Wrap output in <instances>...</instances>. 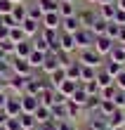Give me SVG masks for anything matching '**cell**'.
<instances>
[{
    "mask_svg": "<svg viewBox=\"0 0 125 130\" xmlns=\"http://www.w3.org/2000/svg\"><path fill=\"white\" fill-rule=\"evenodd\" d=\"M33 47H35V50H40V52H45V55H47V52H50V43L45 40L43 36H35V38H33Z\"/></svg>",
    "mask_w": 125,
    "mask_h": 130,
    "instance_id": "e575fe53",
    "label": "cell"
},
{
    "mask_svg": "<svg viewBox=\"0 0 125 130\" xmlns=\"http://www.w3.org/2000/svg\"><path fill=\"white\" fill-rule=\"evenodd\" d=\"M120 47H123V50H125V43H120Z\"/></svg>",
    "mask_w": 125,
    "mask_h": 130,
    "instance_id": "6f0895ef",
    "label": "cell"
},
{
    "mask_svg": "<svg viewBox=\"0 0 125 130\" xmlns=\"http://www.w3.org/2000/svg\"><path fill=\"white\" fill-rule=\"evenodd\" d=\"M106 59H111V62H118V64H125V50L120 47V43H116L113 45V50L109 52V57Z\"/></svg>",
    "mask_w": 125,
    "mask_h": 130,
    "instance_id": "484cf974",
    "label": "cell"
},
{
    "mask_svg": "<svg viewBox=\"0 0 125 130\" xmlns=\"http://www.w3.org/2000/svg\"><path fill=\"white\" fill-rule=\"evenodd\" d=\"M7 99H10V92H0V109H5V104H7Z\"/></svg>",
    "mask_w": 125,
    "mask_h": 130,
    "instance_id": "f6af8a7d",
    "label": "cell"
},
{
    "mask_svg": "<svg viewBox=\"0 0 125 130\" xmlns=\"http://www.w3.org/2000/svg\"><path fill=\"white\" fill-rule=\"evenodd\" d=\"M87 118V130H109L106 125V116H101V113H90V116H85Z\"/></svg>",
    "mask_w": 125,
    "mask_h": 130,
    "instance_id": "7c38bea8",
    "label": "cell"
},
{
    "mask_svg": "<svg viewBox=\"0 0 125 130\" xmlns=\"http://www.w3.org/2000/svg\"><path fill=\"white\" fill-rule=\"evenodd\" d=\"M87 97H90V95L83 90V83H78V90H76V92H73L71 97H68V99H71V102H76L78 106H83L85 102H87Z\"/></svg>",
    "mask_w": 125,
    "mask_h": 130,
    "instance_id": "f546056e",
    "label": "cell"
},
{
    "mask_svg": "<svg viewBox=\"0 0 125 130\" xmlns=\"http://www.w3.org/2000/svg\"><path fill=\"white\" fill-rule=\"evenodd\" d=\"M106 125L111 128V130H113V128H123V125H125V109H116L111 116L106 118Z\"/></svg>",
    "mask_w": 125,
    "mask_h": 130,
    "instance_id": "9a60e30c",
    "label": "cell"
},
{
    "mask_svg": "<svg viewBox=\"0 0 125 130\" xmlns=\"http://www.w3.org/2000/svg\"><path fill=\"white\" fill-rule=\"evenodd\" d=\"M5 130H24L19 123V118H7V123H5Z\"/></svg>",
    "mask_w": 125,
    "mask_h": 130,
    "instance_id": "60d3db41",
    "label": "cell"
},
{
    "mask_svg": "<svg viewBox=\"0 0 125 130\" xmlns=\"http://www.w3.org/2000/svg\"><path fill=\"white\" fill-rule=\"evenodd\" d=\"M57 69H61L59 57H57V55H52V52H47V57H45V64H43V69H40V73L50 76L52 71H57Z\"/></svg>",
    "mask_w": 125,
    "mask_h": 130,
    "instance_id": "5bb4252c",
    "label": "cell"
},
{
    "mask_svg": "<svg viewBox=\"0 0 125 130\" xmlns=\"http://www.w3.org/2000/svg\"><path fill=\"white\" fill-rule=\"evenodd\" d=\"M97 83H99V88H109V85H113V76L111 73H106L104 69H97V78H95Z\"/></svg>",
    "mask_w": 125,
    "mask_h": 130,
    "instance_id": "f1b7e54d",
    "label": "cell"
},
{
    "mask_svg": "<svg viewBox=\"0 0 125 130\" xmlns=\"http://www.w3.org/2000/svg\"><path fill=\"white\" fill-rule=\"evenodd\" d=\"M45 57H47L45 52H40V50H33V52L28 55V59H26V62L31 64V69H33V71H40V69H43V64H45Z\"/></svg>",
    "mask_w": 125,
    "mask_h": 130,
    "instance_id": "2e32d148",
    "label": "cell"
},
{
    "mask_svg": "<svg viewBox=\"0 0 125 130\" xmlns=\"http://www.w3.org/2000/svg\"><path fill=\"white\" fill-rule=\"evenodd\" d=\"M12 10H14V3L12 0H0V14H12Z\"/></svg>",
    "mask_w": 125,
    "mask_h": 130,
    "instance_id": "f35d334b",
    "label": "cell"
},
{
    "mask_svg": "<svg viewBox=\"0 0 125 130\" xmlns=\"http://www.w3.org/2000/svg\"><path fill=\"white\" fill-rule=\"evenodd\" d=\"M97 17H99V14H97V12H90V10L78 12V19H80V24H83L85 28H90L92 24H95V21H97Z\"/></svg>",
    "mask_w": 125,
    "mask_h": 130,
    "instance_id": "44dd1931",
    "label": "cell"
},
{
    "mask_svg": "<svg viewBox=\"0 0 125 130\" xmlns=\"http://www.w3.org/2000/svg\"><path fill=\"white\" fill-rule=\"evenodd\" d=\"M83 24H80V19H78V14L76 17H66V19H61V28L59 31L61 33H76V31H80Z\"/></svg>",
    "mask_w": 125,
    "mask_h": 130,
    "instance_id": "4fadbf2b",
    "label": "cell"
},
{
    "mask_svg": "<svg viewBox=\"0 0 125 130\" xmlns=\"http://www.w3.org/2000/svg\"><path fill=\"white\" fill-rule=\"evenodd\" d=\"M10 66H12V73L17 76H31L33 73V69L26 59H17V57H10Z\"/></svg>",
    "mask_w": 125,
    "mask_h": 130,
    "instance_id": "ba28073f",
    "label": "cell"
},
{
    "mask_svg": "<svg viewBox=\"0 0 125 130\" xmlns=\"http://www.w3.org/2000/svg\"><path fill=\"white\" fill-rule=\"evenodd\" d=\"M7 36H10V28H7V26H3V24H0V40H5V38Z\"/></svg>",
    "mask_w": 125,
    "mask_h": 130,
    "instance_id": "bcb514c9",
    "label": "cell"
},
{
    "mask_svg": "<svg viewBox=\"0 0 125 130\" xmlns=\"http://www.w3.org/2000/svg\"><path fill=\"white\" fill-rule=\"evenodd\" d=\"M95 78H97V69H92V66H83V64H80V80H78V83L95 80Z\"/></svg>",
    "mask_w": 125,
    "mask_h": 130,
    "instance_id": "1f68e13d",
    "label": "cell"
},
{
    "mask_svg": "<svg viewBox=\"0 0 125 130\" xmlns=\"http://www.w3.org/2000/svg\"><path fill=\"white\" fill-rule=\"evenodd\" d=\"M116 12H118L116 3L113 5H99V10H97V14H99L101 19H106V21H113L116 19Z\"/></svg>",
    "mask_w": 125,
    "mask_h": 130,
    "instance_id": "ffe728a7",
    "label": "cell"
},
{
    "mask_svg": "<svg viewBox=\"0 0 125 130\" xmlns=\"http://www.w3.org/2000/svg\"><path fill=\"white\" fill-rule=\"evenodd\" d=\"M19 97H21V109H24V113H35V109L40 106V99L35 95H28V92L19 95Z\"/></svg>",
    "mask_w": 125,
    "mask_h": 130,
    "instance_id": "30bf717a",
    "label": "cell"
},
{
    "mask_svg": "<svg viewBox=\"0 0 125 130\" xmlns=\"http://www.w3.org/2000/svg\"><path fill=\"white\" fill-rule=\"evenodd\" d=\"M0 52H3V55H7V57H12V55H14V43L10 40V38L0 40Z\"/></svg>",
    "mask_w": 125,
    "mask_h": 130,
    "instance_id": "8d00e7d4",
    "label": "cell"
},
{
    "mask_svg": "<svg viewBox=\"0 0 125 130\" xmlns=\"http://www.w3.org/2000/svg\"><path fill=\"white\" fill-rule=\"evenodd\" d=\"M26 17H28V14H26V3H21V5H14V10H12V19L17 21L19 26L24 24V19H26Z\"/></svg>",
    "mask_w": 125,
    "mask_h": 130,
    "instance_id": "83f0119b",
    "label": "cell"
},
{
    "mask_svg": "<svg viewBox=\"0 0 125 130\" xmlns=\"http://www.w3.org/2000/svg\"><path fill=\"white\" fill-rule=\"evenodd\" d=\"M113 45H116V40H111L109 36H97V38H95V45H92V47H95L99 55L106 59V57H109V52L113 50Z\"/></svg>",
    "mask_w": 125,
    "mask_h": 130,
    "instance_id": "5b68a950",
    "label": "cell"
},
{
    "mask_svg": "<svg viewBox=\"0 0 125 130\" xmlns=\"http://www.w3.org/2000/svg\"><path fill=\"white\" fill-rule=\"evenodd\" d=\"M26 14L31 19H35V21H43V12H40V7H38V3L35 5H26Z\"/></svg>",
    "mask_w": 125,
    "mask_h": 130,
    "instance_id": "d590c367",
    "label": "cell"
},
{
    "mask_svg": "<svg viewBox=\"0 0 125 130\" xmlns=\"http://www.w3.org/2000/svg\"><path fill=\"white\" fill-rule=\"evenodd\" d=\"M24 130H40V128H38V125H33V128H24Z\"/></svg>",
    "mask_w": 125,
    "mask_h": 130,
    "instance_id": "db71d44e",
    "label": "cell"
},
{
    "mask_svg": "<svg viewBox=\"0 0 125 130\" xmlns=\"http://www.w3.org/2000/svg\"><path fill=\"white\" fill-rule=\"evenodd\" d=\"M118 33H120V24H116V21H109V26H106V33H104V36H109L111 40L118 43Z\"/></svg>",
    "mask_w": 125,
    "mask_h": 130,
    "instance_id": "836d02e7",
    "label": "cell"
},
{
    "mask_svg": "<svg viewBox=\"0 0 125 130\" xmlns=\"http://www.w3.org/2000/svg\"><path fill=\"white\" fill-rule=\"evenodd\" d=\"M113 83H116V88H118V90H125V69L113 78Z\"/></svg>",
    "mask_w": 125,
    "mask_h": 130,
    "instance_id": "7bdbcfd3",
    "label": "cell"
},
{
    "mask_svg": "<svg viewBox=\"0 0 125 130\" xmlns=\"http://www.w3.org/2000/svg\"><path fill=\"white\" fill-rule=\"evenodd\" d=\"M57 130H76L73 121H57Z\"/></svg>",
    "mask_w": 125,
    "mask_h": 130,
    "instance_id": "b9f144b4",
    "label": "cell"
},
{
    "mask_svg": "<svg viewBox=\"0 0 125 130\" xmlns=\"http://www.w3.org/2000/svg\"><path fill=\"white\" fill-rule=\"evenodd\" d=\"M116 109H118V106H116L113 99H99V113H101V116H106V118H109Z\"/></svg>",
    "mask_w": 125,
    "mask_h": 130,
    "instance_id": "603a6c76",
    "label": "cell"
},
{
    "mask_svg": "<svg viewBox=\"0 0 125 130\" xmlns=\"http://www.w3.org/2000/svg\"><path fill=\"white\" fill-rule=\"evenodd\" d=\"M66 3H78V0H66Z\"/></svg>",
    "mask_w": 125,
    "mask_h": 130,
    "instance_id": "9f6ffc18",
    "label": "cell"
},
{
    "mask_svg": "<svg viewBox=\"0 0 125 130\" xmlns=\"http://www.w3.org/2000/svg\"><path fill=\"white\" fill-rule=\"evenodd\" d=\"M33 116H35V123H38V125H40V123H47V121H54V118H52V109H50V106H43V104L35 109Z\"/></svg>",
    "mask_w": 125,
    "mask_h": 130,
    "instance_id": "e0dca14e",
    "label": "cell"
},
{
    "mask_svg": "<svg viewBox=\"0 0 125 130\" xmlns=\"http://www.w3.org/2000/svg\"><path fill=\"white\" fill-rule=\"evenodd\" d=\"M78 62L83 66H92V69H101L104 66V57L99 55L95 47H85V50H78Z\"/></svg>",
    "mask_w": 125,
    "mask_h": 130,
    "instance_id": "6da1fadb",
    "label": "cell"
},
{
    "mask_svg": "<svg viewBox=\"0 0 125 130\" xmlns=\"http://www.w3.org/2000/svg\"><path fill=\"white\" fill-rule=\"evenodd\" d=\"M33 50H35V47H33V38H26V40H21V43L14 45V55H12V57H17V59H28V55H31Z\"/></svg>",
    "mask_w": 125,
    "mask_h": 130,
    "instance_id": "8992f818",
    "label": "cell"
},
{
    "mask_svg": "<svg viewBox=\"0 0 125 130\" xmlns=\"http://www.w3.org/2000/svg\"><path fill=\"white\" fill-rule=\"evenodd\" d=\"M7 38H10V40L17 45V43H21V40H26V33H24V28H21V26H12Z\"/></svg>",
    "mask_w": 125,
    "mask_h": 130,
    "instance_id": "4dcf8cb0",
    "label": "cell"
},
{
    "mask_svg": "<svg viewBox=\"0 0 125 130\" xmlns=\"http://www.w3.org/2000/svg\"><path fill=\"white\" fill-rule=\"evenodd\" d=\"M19 123H21V128H33V125H38L33 113H21V116H19Z\"/></svg>",
    "mask_w": 125,
    "mask_h": 130,
    "instance_id": "74e56055",
    "label": "cell"
},
{
    "mask_svg": "<svg viewBox=\"0 0 125 130\" xmlns=\"http://www.w3.org/2000/svg\"><path fill=\"white\" fill-rule=\"evenodd\" d=\"M26 83H28V76H17L12 73L7 78V90H12L14 95H24L26 92Z\"/></svg>",
    "mask_w": 125,
    "mask_h": 130,
    "instance_id": "3957f363",
    "label": "cell"
},
{
    "mask_svg": "<svg viewBox=\"0 0 125 130\" xmlns=\"http://www.w3.org/2000/svg\"><path fill=\"white\" fill-rule=\"evenodd\" d=\"M116 24H120V26H125V10H118V12H116Z\"/></svg>",
    "mask_w": 125,
    "mask_h": 130,
    "instance_id": "ee69618b",
    "label": "cell"
},
{
    "mask_svg": "<svg viewBox=\"0 0 125 130\" xmlns=\"http://www.w3.org/2000/svg\"><path fill=\"white\" fill-rule=\"evenodd\" d=\"M118 43H125V26H120V33H118Z\"/></svg>",
    "mask_w": 125,
    "mask_h": 130,
    "instance_id": "c3c4849f",
    "label": "cell"
},
{
    "mask_svg": "<svg viewBox=\"0 0 125 130\" xmlns=\"http://www.w3.org/2000/svg\"><path fill=\"white\" fill-rule=\"evenodd\" d=\"M21 28H24L26 38H35V36H40L43 24H40V21H35V19H31V17H26V19H24V24H21Z\"/></svg>",
    "mask_w": 125,
    "mask_h": 130,
    "instance_id": "8fae6325",
    "label": "cell"
},
{
    "mask_svg": "<svg viewBox=\"0 0 125 130\" xmlns=\"http://www.w3.org/2000/svg\"><path fill=\"white\" fill-rule=\"evenodd\" d=\"M43 28H50V31H59L61 28V14L59 12H47L43 14Z\"/></svg>",
    "mask_w": 125,
    "mask_h": 130,
    "instance_id": "9c48e42d",
    "label": "cell"
},
{
    "mask_svg": "<svg viewBox=\"0 0 125 130\" xmlns=\"http://www.w3.org/2000/svg\"><path fill=\"white\" fill-rule=\"evenodd\" d=\"M0 130H5V128H0Z\"/></svg>",
    "mask_w": 125,
    "mask_h": 130,
    "instance_id": "91938a15",
    "label": "cell"
},
{
    "mask_svg": "<svg viewBox=\"0 0 125 130\" xmlns=\"http://www.w3.org/2000/svg\"><path fill=\"white\" fill-rule=\"evenodd\" d=\"M116 7H118V10H125V0H116Z\"/></svg>",
    "mask_w": 125,
    "mask_h": 130,
    "instance_id": "681fc988",
    "label": "cell"
},
{
    "mask_svg": "<svg viewBox=\"0 0 125 130\" xmlns=\"http://www.w3.org/2000/svg\"><path fill=\"white\" fill-rule=\"evenodd\" d=\"M7 113H5V109H0V128H5V123H7Z\"/></svg>",
    "mask_w": 125,
    "mask_h": 130,
    "instance_id": "7dc6e473",
    "label": "cell"
},
{
    "mask_svg": "<svg viewBox=\"0 0 125 130\" xmlns=\"http://www.w3.org/2000/svg\"><path fill=\"white\" fill-rule=\"evenodd\" d=\"M38 7H40V12L43 14H47V12H59V0H35Z\"/></svg>",
    "mask_w": 125,
    "mask_h": 130,
    "instance_id": "cb8c5ba5",
    "label": "cell"
},
{
    "mask_svg": "<svg viewBox=\"0 0 125 130\" xmlns=\"http://www.w3.org/2000/svg\"><path fill=\"white\" fill-rule=\"evenodd\" d=\"M47 80H50V85H52L54 90H57V88L61 85V83L66 80V69L61 66V69H57V71H52V73L47 76Z\"/></svg>",
    "mask_w": 125,
    "mask_h": 130,
    "instance_id": "ac0fdd59",
    "label": "cell"
},
{
    "mask_svg": "<svg viewBox=\"0 0 125 130\" xmlns=\"http://www.w3.org/2000/svg\"><path fill=\"white\" fill-rule=\"evenodd\" d=\"M116 0H99V5H113Z\"/></svg>",
    "mask_w": 125,
    "mask_h": 130,
    "instance_id": "f907efd6",
    "label": "cell"
},
{
    "mask_svg": "<svg viewBox=\"0 0 125 130\" xmlns=\"http://www.w3.org/2000/svg\"><path fill=\"white\" fill-rule=\"evenodd\" d=\"M12 3H14V5H21V3H26V0H12Z\"/></svg>",
    "mask_w": 125,
    "mask_h": 130,
    "instance_id": "f5cc1de1",
    "label": "cell"
},
{
    "mask_svg": "<svg viewBox=\"0 0 125 130\" xmlns=\"http://www.w3.org/2000/svg\"><path fill=\"white\" fill-rule=\"evenodd\" d=\"M106 26H109V21L101 19V17H97V21H95L90 28H92V33H95V36H104V33H106Z\"/></svg>",
    "mask_w": 125,
    "mask_h": 130,
    "instance_id": "d6a6232c",
    "label": "cell"
},
{
    "mask_svg": "<svg viewBox=\"0 0 125 130\" xmlns=\"http://www.w3.org/2000/svg\"><path fill=\"white\" fill-rule=\"evenodd\" d=\"M59 52H66V55L78 52L76 40H73V33H61V31H59Z\"/></svg>",
    "mask_w": 125,
    "mask_h": 130,
    "instance_id": "52a82bcc",
    "label": "cell"
},
{
    "mask_svg": "<svg viewBox=\"0 0 125 130\" xmlns=\"http://www.w3.org/2000/svg\"><path fill=\"white\" fill-rule=\"evenodd\" d=\"M101 69H104L106 73H111L113 78H116V76H118V73L123 71V69H125V64H118V62H111V59H104V66H101Z\"/></svg>",
    "mask_w": 125,
    "mask_h": 130,
    "instance_id": "4316f807",
    "label": "cell"
},
{
    "mask_svg": "<svg viewBox=\"0 0 125 130\" xmlns=\"http://www.w3.org/2000/svg\"><path fill=\"white\" fill-rule=\"evenodd\" d=\"M57 90H59V92L64 95L66 99H68V97H71V95L76 92V90H78V80H68V78H66V80H64V83H61V85L57 88Z\"/></svg>",
    "mask_w": 125,
    "mask_h": 130,
    "instance_id": "7402d4cb",
    "label": "cell"
},
{
    "mask_svg": "<svg viewBox=\"0 0 125 130\" xmlns=\"http://www.w3.org/2000/svg\"><path fill=\"white\" fill-rule=\"evenodd\" d=\"M113 130H125V125H123V128H113Z\"/></svg>",
    "mask_w": 125,
    "mask_h": 130,
    "instance_id": "11a10c76",
    "label": "cell"
},
{
    "mask_svg": "<svg viewBox=\"0 0 125 130\" xmlns=\"http://www.w3.org/2000/svg\"><path fill=\"white\" fill-rule=\"evenodd\" d=\"M66 78L68 80H80V62H78V59H73V62L66 66Z\"/></svg>",
    "mask_w": 125,
    "mask_h": 130,
    "instance_id": "d4e9b609",
    "label": "cell"
},
{
    "mask_svg": "<svg viewBox=\"0 0 125 130\" xmlns=\"http://www.w3.org/2000/svg\"><path fill=\"white\" fill-rule=\"evenodd\" d=\"M113 102H116V106H118V109H125V90H116Z\"/></svg>",
    "mask_w": 125,
    "mask_h": 130,
    "instance_id": "ab89813d",
    "label": "cell"
},
{
    "mask_svg": "<svg viewBox=\"0 0 125 130\" xmlns=\"http://www.w3.org/2000/svg\"><path fill=\"white\" fill-rule=\"evenodd\" d=\"M85 3H90V5H99V0H85Z\"/></svg>",
    "mask_w": 125,
    "mask_h": 130,
    "instance_id": "816d5d0a",
    "label": "cell"
},
{
    "mask_svg": "<svg viewBox=\"0 0 125 130\" xmlns=\"http://www.w3.org/2000/svg\"><path fill=\"white\" fill-rule=\"evenodd\" d=\"M5 113L10 118H19L21 113H24V109H21V97L19 95H10V99H7V104H5Z\"/></svg>",
    "mask_w": 125,
    "mask_h": 130,
    "instance_id": "277c9868",
    "label": "cell"
},
{
    "mask_svg": "<svg viewBox=\"0 0 125 130\" xmlns=\"http://www.w3.org/2000/svg\"><path fill=\"white\" fill-rule=\"evenodd\" d=\"M0 24H3V14H0Z\"/></svg>",
    "mask_w": 125,
    "mask_h": 130,
    "instance_id": "680465c9",
    "label": "cell"
},
{
    "mask_svg": "<svg viewBox=\"0 0 125 130\" xmlns=\"http://www.w3.org/2000/svg\"><path fill=\"white\" fill-rule=\"evenodd\" d=\"M95 33H92V28H80V31H76L73 33V40H76V47L78 50H85V47H92L95 45Z\"/></svg>",
    "mask_w": 125,
    "mask_h": 130,
    "instance_id": "7a4b0ae2",
    "label": "cell"
},
{
    "mask_svg": "<svg viewBox=\"0 0 125 130\" xmlns=\"http://www.w3.org/2000/svg\"><path fill=\"white\" fill-rule=\"evenodd\" d=\"M59 14H61V19H66V17H76V14H78L76 3H66V0H59Z\"/></svg>",
    "mask_w": 125,
    "mask_h": 130,
    "instance_id": "d6986e66",
    "label": "cell"
}]
</instances>
